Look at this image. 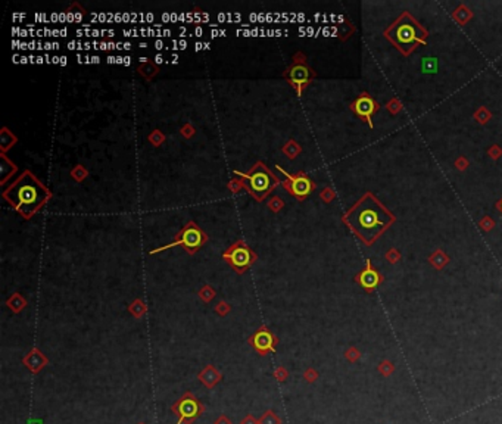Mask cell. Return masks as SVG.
Listing matches in <instances>:
<instances>
[{
  "label": "cell",
  "mask_w": 502,
  "mask_h": 424,
  "mask_svg": "<svg viewBox=\"0 0 502 424\" xmlns=\"http://www.w3.org/2000/svg\"><path fill=\"white\" fill-rule=\"evenodd\" d=\"M1 196L24 219H30L52 199V192L30 170H25L3 190Z\"/></svg>",
  "instance_id": "obj_1"
},
{
  "label": "cell",
  "mask_w": 502,
  "mask_h": 424,
  "mask_svg": "<svg viewBox=\"0 0 502 424\" xmlns=\"http://www.w3.org/2000/svg\"><path fill=\"white\" fill-rule=\"evenodd\" d=\"M199 298H201V301L202 302H205V304H209L214 298H215V295H216V292H215V289L212 287V286H209V284H203L202 287H201V290H199Z\"/></svg>",
  "instance_id": "obj_21"
},
{
  "label": "cell",
  "mask_w": 502,
  "mask_h": 424,
  "mask_svg": "<svg viewBox=\"0 0 502 424\" xmlns=\"http://www.w3.org/2000/svg\"><path fill=\"white\" fill-rule=\"evenodd\" d=\"M180 134H181L184 139H192V137L196 134V128L193 127V124L186 122V124L180 128Z\"/></svg>",
  "instance_id": "obj_32"
},
{
  "label": "cell",
  "mask_w": 502,
  "mask_h": 424,
  "mask_svg": "<svg viewBox=\"0 0 502 424\" xmlns=\"http://www.w3.org/2000/svg\"><path fill=\"white\" fill-rule=\"evenodd\" d=\"M276 168L286 177V180L282 183L283 187L287 190L289 195H292L293 198H296L298 201H303L306 199L315 189L314 181L306 176L305 173L299 171L296 174H289L286 170H283L280 165H276Z\"/></svg>",
  "instance_id": "obj_8"
},
{
  "label": "cell",
  "mask_w": 502,
  "mask_h": 424,
  "mask_svg": "<svg viewBox=\"0 0 502 424\" xmlns=\"http://www.w3.org/2000/svg\"><path fill=\"white\" fill-rule=\"evenodd\" d=\"M383 280V277L380 276L379 271L374 270V267L371 265V261L367 259V265L365 268L357 276V282L367 290V292H373L380 283Z\"/></svg>",
  "instance_id": "obj_12"
},
{
  "label": "cell",
  "mask_w": 502,
  "mask_h": 424,
  "mask_svg": "<svg viewBox=\"0 0 502 424\" xmlns=\"http://www.w3.org/2000/svg\"><path fill=\"white\" fill-rule=\"evenodd\" d=\"M222 374L216 370L215 365H205V368L198 374V380L206 389H214L221 382Z\"/></svg>",
  "instance_id": "obj_14"
},
{
  "label": "cell",
  "mask_w": 502,
  "mask_h": 424,
  "mask_svg": "<svg viewBox=\"0 0 502 424\" xmlns=\"http://www.w3.org/2000/svg\"><path fill=\"white\" fill-rule=\"evenodd\" d=\"M16 136L7 127H3L0 131V153H6L12 146L16 144Z\"/></svg>",
  "instance_id": "obj_17"
},
{
  "label": "cell",
  "mask_w": 502,
  "mask_h": 424,
  "mask_svg": "<svg viewBox=\"0 0 502 424\" xmlns=\"http://www.w3.org/2000/svg\"><path fill=\"white\" fill-rule=\"evenodd\" d=\"M230 311H231V307H230V304L225 302V301H221V302H218L215 305V313L219 316V317H225V316H228Z\"/></svg>",
  "instance_id": "obj_31"
},
{
  "label": "cell",
  "mask_w": 502,
  "mask_h": 424,
  "mask_svg": "<svg viewBox=\"0 0 502 424\" xmlns=\"http://www.w3.org/2000/svg\"><path fill=\"white\" fill-rule=\"evenodd\" d=\"M209 237L208 234L195 222V221H189L179 233L174 236V240L168 245L162 247H158V249H153L150 250V255L153 253H159L162 250H167V249H171L174 246H183V249L189 253V255H195L201 247H203L206 243H208Z\"/></svg>",
  "instance_id": "obj_3"
},
{
  "label": "cell",
  "mask_w": 502,
  "mask_h": 424,
  "mask_svg": "<svg viewBox=\"0 0 502 424\" xmlns=\"http://www.w3.org/2000/svg\"><path fill=\"white\" fill-rule=\"evenodd\" d=\"M283 153L286 155L289 159H295L301 152H302V147L299 146V143L295 140H289L286 141V144L282 147Z\"/></svg>",
  "instance_id": "obj_20"
},
{
  "label": "cell",
  "mask_w": 502,
  "mask_h": 424,
  "mask_svg": "<svg viewBox=\"0 0 502 424\" xmlns=\"http://www.w3.org/2000/svg\"><path fill=\"white\" fill-rule=\"evenodd\" d=\"M259 424H282V419L271 410H267L261 419H259Z\"/></svg>",
  "instance_id": "obj_24"
},
{
  "label": "cell",
  "mask_w": 502,
  "mask_h": 424,
  "mask_svg": "<svg viewBox=\"0 0 502 424\" xmlns=\"http://www.w3.org/2000/svg\"><path fill=\"white\" fill-rule=\"evenodd\" d=\"M430 262L436 267V268H442L448 264V256L443 255L442 252H436L430 258Z\"/></svg>",
  "instance_id": "obj_27"
},
{
  "label": "cell",
  "mask_w": 502,
  "mask_h": 424,
  "mask_svg": "<svg viewBox=\"0 0 502 424\" xmlns=\"http://www.w3.org/2000/svg\"><path fill=\"white\" fill-rule=\"evenodd\" d=\"M70 176L72 177L74 181H77V183H83V181L89 177V170H87L86 167H83V165L78 164V165H74V168H71Z\"/></svg>",
  "instance_id": "obj_22"
},
{
  "label": "cell",
  "mask_w": 502,
  "mask_h": 424,
  "mask_svg": "<svg viewBox=\"0 0 502 424\" xmlns=\"http://www.w3.org/2000/svg\"><path fill=\"white\" fill-rule=\"evenodd\" d=\"M267 207H268L273 212H280L283 210V207H285V202H283L279 196H273V198L267 202Z\"/></svg>",
  "instance_id": "obj_28"
},
{
  "label": "cell",
  "mask_w": 502,
  "mask_h": 424,
  "mask_svg": "<svg viewBox=\"0 0 502 424\" xmlns=\"http://www.w3.org/2000/svg\"><path fill=\"white\" fill-rule=\"evenodd\" d=\"M279 342V337L267 325H261L248 339V343L259 356H267L268 353L276 352Z\"/></svg>",
  "instance_id": "obj_9"
},
{
  "label": "cell",
  "mask_w": 502,
  "mask_h": 424,
  "mask_svg": "<svg viewBox=\"0 0 502 424\" xmlns=\"http://www.w3.org/2000/svg\"><path fill=\"white\" fill-rule=\"evenodd\" d=\"M377 371L383 376V377H391L395 373V364L389 359H383L379 365H377Z\"/></svg>",
  "instance_id": "obj_23"
},
{
  "label": "cell",
  "mask_w": 502,
  "mask_h": 424,
  "mask_svg": "<svg viewBox=\"0 0 502 424\" xmlns=\"http://www.w3.org/2000/svg\"><path fill=\"white\" fill-rule=\"evenodd\" d=\"M171 411L177 417V424H193L205 413V405L192 392H184L171 405Z\"/></svg>",
  "instance_id": "obj_7"
},
{
  "label": "cell",
  "mask_w": 502,
  "mask_h": 424,
  "mask_svg": "<svg viewBox=\"0 0 502 424\" xmlns=\"http://www.w3.org/2000/svg\"><path fill=\"white\" fill-rule=\"evenodd\" d=\"M240 424H259V420H256L252 414H248V416L240 422Z\"/></svg>",
  "instance_id": "obj_35"
},
{
  "label": "cell",
  "mask_w": 502,
  "mask_h": 424,
  "mask_svg": "<svg viewBox=\"0 0 502 424\" xmlns=\"http://www.w3.org/2000/svg\"><path fill=\"white\" fill-rule=\"evenodd\" d=\"M395 43L405 49V47H411L415 43H420L421 40L417 35V30L412 24L408 22H401L396 27H394V35H391Z\"/></svg>",
  "instance_id": "obj_10"
},
{
  "label": "cell",
  "mask_w": 502,
  "mask_h": 424,
  "mask_svg": "<svg viewBox=\"0 0 502 424\" xmlns=\"http://www.w3.org/2000/svg\"><path fill=\"white\" fill-rule=\"evenodd\" d=\"M345 358L349 361V362H357L359 358H361V352L355 346H351L345 351Z\"/></svg>",
  "instance_id": "obj_33"
},
{
  "label": "cell",
  "mask_w": 502,
  "mask_h": 424,
  "mask_svg": "<svg viewBox=\"0 0 502 424\" xmlns=\"http://www.w3.org/2000/svg\"><path fill=\"white\" fill-rule=\"evenodd\" d=\"M137 72L143 77L144 80L150 81L153 77H156L159 74V67L153 61H143V62H140Z\"/></svg>",
  "instance_id": "obj_18"
},
{
  "label": "cell",
  "mask_w": 502,
  "mask_h": 424,
  "mask_svg": "<svg viewBox=\"0 0 502 424\" xmlns=\"http://www.w3.org/2000/svg\"><path fill=\"white\" fill-rule=\"evenodd\" d=\"M18 171V167L6 156V153H0V184H4L10 177Z\"/></svg>",
  "instance_id": "obj_15"
},
{
  "label": "cell",
  "mask_w": 502,
  "mask_h": 424,
  "mask_svg": "<svg viewBox=\"0 0 502 424\" xmlns=\"http://www.w3.org/2000/svg\"><path fill=\"white\" fill-rule=\"evenodd\" d=\"M234 176L243 181L245 190L251 195L256 202L267 199L273 190H276L282 181L262 161H258L248 173L236 171Z\"/></svg>",
  "instance_id": "obj_2"
},
{
  "label": "cell",
  "mask_w": 502,
  "mask_h": 424,
  "mask_svg": "<svg viewBox=\"0 0 502 424\" xmlns=\"http://www.w3.org/2000/svg\"><path fill=\"white\" fill-rule=\"evenodd\" d=\"M227 189L231 192V193H239L240 190H245L243 187V181L239 178V177H233L228 183H227Z\"/></svg>",
  "instance_id": "obj_26"
},
{
  "label": "cell",
  "mask_w": 502,
  "mask_h": 424,
  "mask_svg": "<svg viewBox=\"0 0 502 424\" xmlns=\"http://www.w3.org/2000/svg\"><path fill=\"white\" fill-rule=\"evenodd\" d=\"M22 364H24L25 368H28L30 373L38 374L44 367H47L49 358L41 352L37 346H34V348H31L28 352L25 353V356L22 358Z\"/></svg>",
  "instance_id": "obj_11"
},
{
  "label": "cell",
  "mask_w": 502,
  "mask_h": 424,
  "mask_svg": "<svg viewBox=\"0 0 502 424\" xmlns=\"http://www.w3.org/2000/svg\"><path fill=\"white\" fill-rule=\"evenodd\" d=\"M283 77L286 78V81L290 84V87L296 92V95L301 96L302 92L312 81V78L315 77V74H314V71L309 68V65L306 64L305 55L302 52H298L292 58V64L283 72Z\"/></svg>",
  "instance_id": "obj_5"
},
{
  "label": "cell",
  "mask_w": 502,
  "mask_h": 424,
  "mask_svg": "<svg viewBox=\"0 0 502 424\" xmlns=\"http://www.w3.org/2000/svg\"><path fill=\"white\" fill-rule=\"evenodd\" d=\"M345 221L351 222V225L358 231L364 240L367 234H373V237H376L374 234L382 227H385L383 221L379 216V211L365 205H358L354 211H351L349 215L345 216Z\"/></svg>",
  "instance_id": "obj_4"
},
{
  "label": "cell",
  "mask_w": 502,
  "mask_h": 424,
  "mask_svg": "<svg viewBox=\"0 0 502 424\" xmlns=\"http://www.w3.org/2000/svg\"><path fill=\"white\" fill-rule=\"evenodd\" d=\"M331 198H333V192L330 189H325L323 193H321V199H323L324 202H330Z\"/></svg>",
  "instance_id": "obj_36"
},
{
  "label": "cell",
  "mask_w": 502,
  "mask_h": 424,
  "mask_svg": "<svg viewBox=\"0 0 502 424\" xmlns=\"http://www.w3.org/2000/svg\"><path fill=\"white\" fill-rule=\"evenodd\" d=\"M352 109L355 110V113H357L358 116H361V118L365 119V121H368L370 127L373 128L371 116H373V113H374L376 109H377V104H376L371 98H368V96H365V95L358 98V99L352 104Z\"/></svg>",
  "instance_id": "obj_13"
},
{
  "label": "cell",
  "mask_w": 502,
  "mask_h": 424,
  "mask_svg": "<svg viewBox=\"0 0 502 424\" xmlns=\"http://www.w3.org/2000/svg\"><path fill=\"white\" fill-rule=\"evenodd\" d=\"M214 424H233V423H231V420H230L225 414H221V416H218V419L214 422Z\"/></svg>",
  "instance_id": "obj_34"
},
{
  "label": "cell",
  "mask_w": 502,
  "mask_h": 424,
  "mask_svg": "<svg viewBox=\"0 0 502 424\" xmlns=\"http://www.w3.org/2000/svg\"><path fill=\"white\" fill-rule=\"evenodd\" d=\"M500 208H501V211H502V201H501V204H500Z\"/></svg>",
  "instance_id": "obj_38"
},
{
  "label": "cell",
  "mask_w": 502,
  "mask_h": 424,
  "mask_svg": "<svg viewBox=\"0 0 502 424\" xmlns=\"http://www.w3.org/2000/svg\"><path fill=\"white\" fill-rule=\"evenodd\" d=\"M6 307H7L13 314H19L21 311H24V310L27 308V299H25L21 293L15 292L13 295H10V296L6 299Z\"/></svg>",
  "instance_id": "obj_16"
},
{
  "label": "cell",
  "mask_w": 502,
  "mask_h": 424,
  "mask_svg": "<svg viewBox=\"0 0 502 424\" xmlns=\"http://www.w3.org/2000/svg\"><path fill=\"white\" fill-rule=\"evenodd\" d=\"M222 259L236 271V274L242 276L256 262L258 256L243 239H239L222 252Z\"/></svg>",
  "instance_id": "obj_6"
},
{
  "label": "cell",
  "mask_w": 502,
  "mask_h": 424,
  "mask_svg": "<svg viewBox=\"0 0 502 424\" xmlns=\"http://www.w3.org/2000/svg\"><path fill=\"white\" fill-rule=\"evenodd\" d=\"M318 377H320V374H318V371L315 370V368H312V367H309V368H306L305 371H303V379H305V382L306 383H315L317 380H318Z\"/></svg>",
  "instance_id": "obj_30"
},
{
  "label": "cell",
  "mask_w": 502,
  "mask_h": 424,
  "mask_svg": "<svg viewBox=\"0 0 502 424\" xmlns=\"http://www.w3.org/2000/svg\"><path fill=\"white\" fill-rule=\"evenodd\" d=\"M388 259H389L391 262H398V259H399V255H398L396 252H394V250H392V252H389V253H388Z\"/></svg>",
  "instance_id": "obj_37"
},
{
  "label": "cell",
  "mask_w": 502,
  "mask_h": 424,
  "mask_svg": "<svg viewBox=\"0 0 502 424\" xmlns=\"http://www.w3.org/2000/svg\"><path fill=\"white\" fill-rule=\"evenodd\" d=\"M273 377H274L279 383H285L287 379H289V371H287L286 367H283V365L277 367V368L274 370V373H273Z\"/></svg>",
  "instance_id": "obj_29"
},
{
  "label": "cell",
  "mask_w": 502,
  "mask_h": 424,
  "mask_svg": "<svg viewBox=\"0 0 502 424\" xmlns=\"http://www.w3.org/2000/svg\"><path fill=\"white\" fill-rule=\"evenodd\" d=\"M137 424H146V423H137Z\"/></svg>",
  "instance_id": "obj_39"
},
{
  "label": "cell",
  "mask_w": 502,
  "mask_h": 424,
  "mask_svg": "<svg viewBox=\"0 0 502 424\" xmlns=\"http://www.w3.org/2000/svg\"><path fill=\"white\" fill-rule=\"evenodd\" d=\"M147 140L150 141V144L153 147H159L164 141H165V134L161 131V130H153L149 136H147Z\"/></svg>",
  "instance_id": "obj_25"
},
{
  "label": "cell",
  "mask_w": 502,
  "mask_h": 424,
  "mask_svg": "<svg viewBox=\"0 0 502 424\" xmlns=\"http://www.w3.org/2000/svg\"><path fill=\"white\" fill-rule=\"evenodd\" d=\"M128 313L133 316L134 318H143L146 314H147V305L144 302L143 299L140 298H136L130 305H128Z\"/></svg>",
  "instance_id": "obj_19"
}]
</instances>
